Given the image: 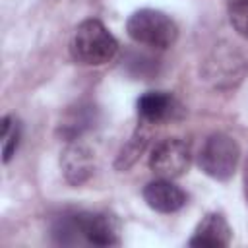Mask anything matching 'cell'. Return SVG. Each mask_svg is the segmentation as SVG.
I'll use <instances>...</instances> for the list:
<instances>
[{
  "instance_id": "3957f363",
  "label": "cell",
  "mask_w": 248,
  "mask_h": 248,
  "mask_svg": "<svg viewBox=\"0 0 248 248\" xmlns=\"http://www.w3.org/2000/svg\"><path fill=\"white\" fill-rule=\"evenodd\" d=\"M128 37L143 46L165 50L172 46L178 39V25L170 16L161 10L141 8L134 12L126 21Z\"/></svg>"
},
{
  "instance_id": "6da1fadb",
  "label": "cell",
  "mask_w": 248,
  "mask_h": 248,
  "mask_svg": "<svg viewBox=\"0 0 248 248\" xmlns=\"http://www.w3.org/2000/svg\"><path fill=\"white\" fill-rule=\"evenodd\" d=\"M52 234L60 244H74L85 240L93 246H118L120 221L107 211H78L62 215L52 227Z\"/></svg>"
},
{
  "instance_id": "4fadbf2b",
  "label": "cell",
  "mask_w": 248,
  "mask_h": 248,
  "mask_svg": "<svg viewBox=\"0 0 248 248\" xmlns=\"http://www.w3.org/2000/svg\"><path fill=\"white\" fill-rule=\"evenodd\" d=\"M244 192H246V198H248V159L244 163Z\"/></svg>"
},
{
  "instance_id": "8992f818",
  "label": "cell",
  "mask_w": 248,
  "mask_h": 248,
  "mask_svg": "<svg viewBox=\"0 0 248 248\" xmlns=\"http://www.w3.org/2000/svg\"><path fill=\"white\" fill-rule=\"evenodd\" d=\"M60 167H62L64 178L72 186H81L93 176L95 155L89 149V145H85L83 141L72 140V141H68V145L62 151Z\"/></svg>"
},
{
  "instance_id": "9c48e42d",
  "label": "cell",
  "mask_w": 248,
  "mask_h": 248,
  "mask_svg": "<svg viewBox=\"0 0 248 248\" xmlns=\"http://www.w3.org/2000/svg\"><path fill=\"white\" fill-rule=\"evenodd\" d=\"M231 238H232V229L225 219V215L211 211L205 217H202L188 244L202 248H225L231 244Z\"/></svg>"
},
{
  "instance_id": "52a82bcc",
  "label": "cell",
  "mask_w": 248,
  "mask_h": 248,
  "mask_svg": "<svg viewBox=\"0 0 248 248\" xmlns=\"http://www.w3.org/2000/svg\"><path fill=\"white\" fill-rule=\"evenodd\" d=\"M136 107H138L140 122L147 126L165 124L169 120L178 118L180 114L178 101L167 91H147L138 99Z\"/></svg>"
},
{
  "instance_id": "277c9868",
  "label": "cell",
  "mask_w": 248,
  "mask_h": 248,
  "mask_svg": "<svg viewBox=\"0 0 248 248\" xmlns=\"http://www.w3.org/2000/svg\"><path fill=\"white\" fill-rule=\"evenodd\" d=\"M240 161V147L236 140L225 132H215L205 138L198 153V167L215 180H229Z\"/></svg>"
},
{
  "instance_id": "8fae6325",
  "label": "cell",
  "mask_w": 248,
  "mask_h": 248,
  "mask_svg": "<svg viewBox=\"0 0 248 248\" xmlns=\"http://www.w3.org/2000/svg\"><path fill=\"white\" fill-rule=\"evenodd\" d=\"M19 138H21L19 122L12 114H6L2 118V159L4 163H10V159L16 155Z\"/></svg>"
},
{
  "instance_id": "5b68a950",
  "label": "cell",
  "mask_w": 248,
  "mask_h": 248,
  "mask_svg": "<svg viewBox=\"0 0 248 248\" xmlns=\"http://www.w3.org/2000/svg\"><path fill=\"white\" fill-rule=\"evenodd\" d=\"M192 161L190 147L180 138H165L161 140L149 155V169L161 178H178L182 176Z\"/></svg>"
},
{
  "instance_id": "30bf717a",
  "label": "cell",
  "mask_w": 248,
  "mask_h": 248,
  "mask_svg": "<svg viewBox=\"0 0 248 248\" xmlns=\"http://www.w3.org/2000/svg\"><path fill=\"white\" fill-rule=\"evenodd\" d=\"M149 141V132H147V124L140 122L138 128L134 130L132 138L122 145L116 161H114V169L116 170H128L130 167L136 165V161L141 157V153L145 151Z\"/></svg>"
},
{
  "instance_id": "7a4b0ae2",
  "label": "cell",
  "mask_w": 248,
  "mask_h": 248,
  "mask_svg": "<svg viewBox=\"0 0 248 248\" xmlns=\"http://www.w3.org/2000/svg\"><path fill=\"white\" fill-rule=\"evenodd\" d=\"M116 52L118 41L99 19L81 21L70 39V54L83 66H103L110 62Z\"/></svg>"
},
{
  "instance_id": "7c38bea8",
  "label": "cell",
  "mask_w": 248,
  "mask_h": 248,
  "mask_svg": "<svg viewBox=\"0 0 248 248\" xmlns=\"http://www.w3.org/2000/svg\"><path fill=\"white\" fill-rule=\"evenodd\" d=\"M229 21L232 29L248 41V0H231L229 2Z\"/></svg>"
},
{
  "instance_id": "ba28073f",
  "label": "cell",
  "mask_w": 248,
  "mask_h": 248,
  "mask_svg": "<svg viewBox=\"0 0 248 248\" xmlns=\"http://www.w3.org/2000/svg\"><path fill=\"white\" fill-rule=\"evenodd\" d=\"M141 196H143L145 203L159 213H174V211L182 209L188 202L186 192L180 186H176L174 182H170L169 178H159V180L147 182Z\"/></svg>"
}]
</instances>
